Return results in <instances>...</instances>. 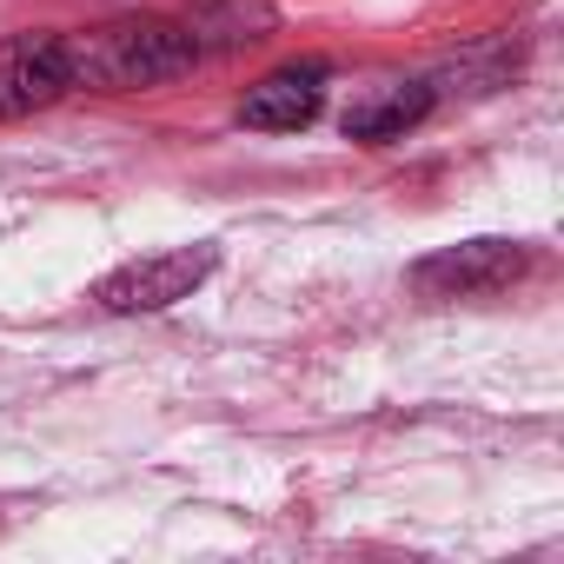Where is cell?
Listing matches in <instances>:
<instances>
[{"label":"cell","mask_w":564,"mask_h":564,"mask_svg":"<svg viewBox=\"0 0 564 564\" xmlns=\"http://www.w3.org/2000/svg\"><path fill=\"white\" fill-rule=\"evenodd\" d=\"M199 61L193 34L180 21L160 14H133V21H107L67 41V67L74 87H100V94H140V87H166Z\"/></svg>","instance_id":"obj_1"},{"label":"cell","mask_w":564,"mask_h":564,"mask_svg":"<svg viewBox=\"0 0 564 564\" xmlns=\"http://www.w3.org/2000/svg\"><path fill=\"white\" fill-rule=\"evenodd\" d=\"M213 265H219V252L213 246H173V252H147V259H133V265H120V272H107L100 279V306L107 313H166V306H180V300H193L206 279H213Z\"/></svg>","instance_id":"obj_2"},{"label":"cell","mask_w":564,"mask_h":564,"mask_svg":"<svg viewBox=\"0 0 564 564\" xmlns=\"http://www.w3.org/2000/svg\"><path fill=\"white\" fill-rule=\"evenodd\" d=\"M524 272H531V252L518 239H465V246L419 259L412 286L425 300H491V293H511Z\"/></svg>","instance_id":"obj_3"},{"label":"cell","mask_w":564,"mask_h":564,"mask_svg":"<svg viewBox=\"0 0 564 564\" xmlns=\"http://www.w3.org/2000/svg\"><path fill=\"white\" fill-rule=\"evenodd\" d=\"M61 94H74V67H67V41L61 34L0 41V120H28V113L54 107Z\"/></svg>","instance_id":"obj_4"},{"label":"cell","mask_w":564,"mask_h":564,"mask_svg":"<svg viewBox=\"0 0 564 564\" xmlns=\"http://www.w3.org/2000/svg\"><path fill=\"white\" fill-rule=\"evenodd\" d=\"M326 107V61H293L265 74L259 87H246L239 100V127H259V133H300L313 127Z\"/></svg>","instance_id":"obj_5"},{"label":"cell","mask_w":564,"mask_h":564,"mask_svg":"<svg viewBox=\"0 0 564 564\" xmlns=\"http://www.w3.org/2000/svg\"><path fill=\"white\" fill-rule=\"evenodd\" d=\"M432 80H386L372 87L366 100L346 107V140H366V147H386V140H405L425 113H432Z\"/></svg>","instance_id":"obj_6"},{"label":"cell","mask_w":564,"mask_h":564,"mask_svg":"<svg viewBox=\"0 0 564 564\" xmlns=\"http://www.w3.org/2000/svg\"><path fill=\"white\" fill-rule=\"evenodd\" d=\"M180 28L193 34L199 54H239V47H259L279 28V14H272V0H199Z\"/></svg>","instance_id":"obj_7"}]
</instances>
